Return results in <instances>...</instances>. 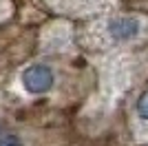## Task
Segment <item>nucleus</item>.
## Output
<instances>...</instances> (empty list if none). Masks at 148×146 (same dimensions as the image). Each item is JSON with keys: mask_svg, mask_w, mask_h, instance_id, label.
I'll return each instance as SVG.
<instances>
[{"mask_svg": "<svg viewBox=\"0 0 148 146\" xmlns=\"http://www.w3.org/2000/svg\"><path fill=\"white\" fill-rule=\"evenodd\" d=\"M111 31V36L115 40H130V38L137 36V31H139V22L135 18H128V16H122V18H115L108 27Z\"/></svg>", "mask_w": 148, "mask_h": 146, "instance_id": "2", "label": "nucleus"}, {"mask_svg": "<svg viewBox=\"0 0 148 146\" xmlns=\"http://www.w3.org/2000/svg\"><path fill=\"white\" fill-rule=\"evenodd\" d=\"M53 71L47 64H31L22 73V84L29 93H47L53 86Z\"/></svg>", "mask_w": 148, "mask_h": 146, "instance_id": "1", "label": "nucleus"}, {"mask_svg": "<svg viewBox=\"0 0 148 146\" xmlns=\"http://www.w3.org/2000/svg\"><path fill=\"white\" fill-rule=\"evenodd\" d=\"M0 146H22V144H20V140L16 135H7V137L0 140Z\"/></svg>", "mask_w": 148, "mask_h": 146, "instance_id": "4", "label": "nucleus"}, {"mask_svg": "<svg viewBox=\"0 0 148 146\" xmlns=\"http://www.w3.org/2000/svg\"><path fill=\"white\" fill-rule=\"evenodd\" d=\"M137 113H139V117L148 120V91H144L142 97L137 100Z\"/></svg>", "mask_w": 148, "mask_h": 146, "instance_id": "3", "label": "nucleus"}]
</instances>
